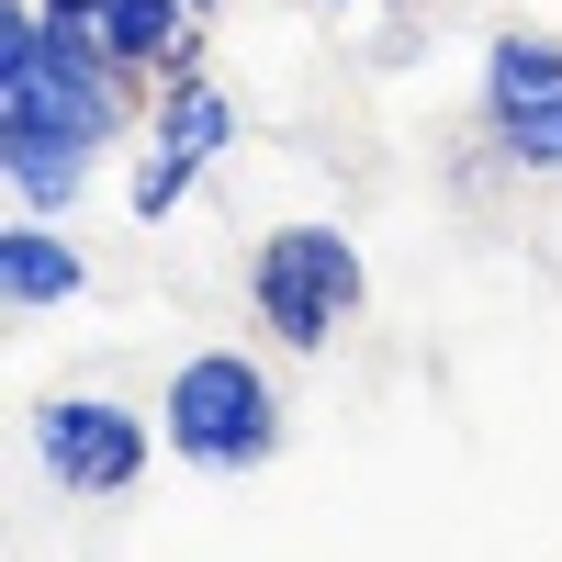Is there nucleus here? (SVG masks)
<instances>
[{"label": "nucleus", "mask_w": 562, "mask_h": 562, "mask_svg": "<svg viewBox=\"0 0 562 562\" xmlns=\"http://www.w3.org/2000/svg\"><path fill=\"white\" fill-rule=\"evenodd\" d=\"M113 135H124V68L68 45L45 23V0H12L0 12V169H12V192L34 214L79 203Z\"/></svg>", "instance_id": "f257e3e1"}, {"label": "nucleus", "mask_w": 562, "mask_h": 562, "mask_svg": "<svg viewBox=\"0 0 562 562\" xmlns=\"http://www.w3.org/2000/svg\"><path fill=\"white\" fill-rule=\"evenodd\" d=\"M169 450L192 473H259L281 450V394L248 349H203L169 371Z\"/></svg>", "instance_id": "f03ea898"}, {"label": "nucleus", "mask_w": 562, "mask_h": 562, "mask_svg": "<svg viewBox=\"0 0 562 562\" xmlns=\"http://www.w3.org/2000/svg\"><path fill=\"white\" fill-rule=\"evenodd\" d=\"M360 293H371V270H360V248L338 225H270L259 259H248V304H259V326L281 349H326L360 315Z\"/></svg>", "instance_id": "7ed1b4c3"}, {"label": "nucleus", "mask_w": 562, "mask_h": 562, "mask_svg": "<svg viewBox=\"0 0 562 562\" xmlns=\"http://www.w3.org/2000/svg\"><path fill=\"white\" fill-rule=\"evenodd\" d=\"M225 147H237V102H225L203 68H180L169 102H158V124H147V158H135V214L169 225L180 203H192V180H203Z\"/></svg>", "instance_id": "20e7f679"}, {"label": "nucleus", "mask_w": 562, "mask_h": 562, "mask_svg": "<svg viewBox=\"0 0 562 562\" xmlns=\"http://www.w3.org/2000/svg\"><path fill=\"white\" fill-rule=\"evenodd\" d=\"M34 450L68 495H135L147 484V416L113 405V394H57L34 416Z\"/></svg>", "instance_id": "39448f33"}, {"label": "nucleus", "mask_w": 562, "mask_h": 562, "mask_svg": "<svg viewBox=\"0 0 562 562\" xmlns=\"http://www.w3.org/2000/svg\"><path fill=\"white\" fill-rule=\"evenodd\" d=\"M484 124L518 169L562 180V34H495L484 57Z\"/></svg>", "instance_id": "423d86ee"}, {"label": "nucleus", "mask_w": 562, "mask_h": 562, "mask_svg": "<svg viewBox=\"0 0 562 562\" xmlns=\"http://www.w3.org/2000/svg\"><path fill=\"white\" fill-rule=\"evenodd\" d=\"M192 0H102L90 12V57H113L124 79H180L192 68Z\"/></svg>", "instance_id": "0eeeda50"}, {"label": "nucleus", "mask_w": 562, "mask_h": 562, "mask_svg": "<svg viewBox=\"0 0 562 562\" xmlns=\"http://www.w3.org/2000/svg\"><path fill=\"white\" fill-rule=\"evenodd\" d=\"M0 293H12V315H45V304H79L90 270L45 214H23V225H0Z\"/></svg>", "instance_id": "6e6552de"}, {"label": "nucleus", "mask_w": 562, "mask_h": 562, "mask_svg": "<svg viewBox=\"0 0 562 562\" xmlns=\"http://www.w3.org/2000/svg\"><path fill=\"white\" fill-rule=\"evenodd\" d=\"M192 12H214V0H192Z\"/></svg>", "instance_id": "1a4fd4ad"}]
</instances>
